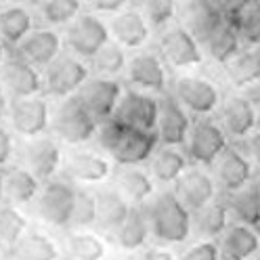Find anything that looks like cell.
<instances>
[{
	"label": "cell",
	"mask_w": 260,
	"mask_h": 260,
	"mask_svg": "<svg viewBox=\"0 0 260 260\" xmlns=\"http://www.w3.org/2000/svg\"><path fill=\"white\" fill-rule=\"evenodd\" d=\"M151 235L161 243H183L193 229L191 210L178 200L174 191H161L153 195L145 206Z\"/></svg>",
	"instance_id": "cell-2"
},
{
	"label": "cell",
	"mask_w": 260,
	"mask_h": 260,
	"mask_svg": "<svg viewBox=\"0 0 260 260\" xmlns=\"http://www.w3.org/2000/svg\"><path fill=\"white\" fill-rule=\"evenodd\" d=\"M183 17V25L200 40V44H204L206 38L224 21V15L216 9L212 0H187Z\"/></svg>",
	"instance_id": "cell-27"
},
{
	"label": "cell",
	"mask_w": 260,
	"mask_h": 260,
	"mask_svg": "<svg viewBox=\"0 0 260 260\" xmlns=\"http://www.w3.org/2000/svg\"><path fill=\"white\" fill-rule=\"evenodd\" d=\"M42 76H44V94L61 101L78 94V90L84 86V82L92 74L84 59H80L72 53H61L42 72Z\"/></svg>",
	"instance_id": "cell-6"
},
{
	"label": "cell",
	"mask_w": 260,
	"mask_h": 260,
	"mask_svg": "<svg viewBox=\"0 0 260 260\" xmlns=\"http://www.w3.org/2000/svg\"><path fill=\"white\" fill-rule=\"evenodd\" d=\"M229 147V135L220 122L206 118H195L185 143V153L195 166H214L216 159Z\"/></svg>",
	"instance_id": "cell-4"
},
{
	"label": "cell",
	"mask_w": 260,
	"mask_h": 260,
	"mask_svg": "<svg viewBox=\"0 0 260 260\" xmlns=\"http://www.w3.org/2000/svg\"><path fill=\"white\" fill-rule=\"evenodd\" d=\"M191 116L206 118L220 107V90L202 76H178L170 90Z\"/></svg>",
	"instance_id": "cell-10"
},
{
	"label": "cell",
	"mask_w": 260,
	"mask_h": 260,
	"mask_svg": "<svg viewBox=\"0 0 260 260\" xmlns=\"http://www.w3.org/2000/svg\"><path fill=\"white\" fill-rule=\"evenodd\" d=\"M65 246L74 260H103L105 241L88 231H74L65 239Z\"/></svg>",
	"instance_id": "cell-39"
},
{
	"label": "cell",
	"mask_w": 260,
	"mask_h": 260,
	"mask_svg": "<svg viewBox=\"0 0 260 260\" xmlns=\"http://www.w3.org/2000/svg\"><path fill=\"white\" fill-rule=\"evenodd\" d=\"M15 153V139L9 128L0 126V166H7Z\"/></svg>",
	"instance_id": "cell-46"
},
{
	"label": "cell",
	"mask_w": 260,
	"mask_h": 260,
	"mask_svg": "<svg viewBox=\"0 0 260 260\" xmlns=\"http://www.w3.org/2000/svg\"><path fill=\"white\" fill-rule=\"evenodd\" d=\"M84 9L96 15H116L133 5V0H82Z\"/></svg>",
	"instance_id": "cell-44"
},
{
	"label": "cell",
	"mask_w": 260,
	"mask_h": 260,
	"mask_svg": "<svg viewBox=\"0 0 260 260\" xmlns=\"http://www.w3.org/2000/svg\"><path fill=\"white\" fill-rule=\"evenodd\" d=\"M241 40L246 46H260V0H252V3L241 11L237 19H233Z\"/></svg>",
	"instance_id": "cell-42"
},
{
	"label": "cell",
	"mask_w": 260,
	"mask_h": 260,
	"mask_svg": "<svg viewBox=\"0 0 260 260\" xmlns=\"http://www.w3.org/2000/svg\"><path fill=\"white\" fill-rule=\"evenodd\" d=\"M9 260H17V258H9Z\"/></svg>",
	"instance_id": "cell-55"
},
{
	"label": "cell",
	"mask_w": 260,
	"mask_h": 260,
	"mask_svg": "<svg viewBox=\"0 0 260 260\" xmlns=\"http://www.w3.org/2000/svg\"><path fill=\"white\" fill-rule=\"evenodd\" d=\"M220 252L224 260H248L260 252V233L254 226L233 222L222 233Z\"/></svg>",
	"instance_id": "cell-26"
},
{
	"label": "cell",
	"mask_w": 260,
	"mask_h": 260,
	"mask_svg": "<svg viewBox=\"0 0 260 260\" xmlns=\"http://www.w3.org/2000/svg\"><path fill=\"white\" fill-rule=\"evenodd\" d=\"M229 218H231V212H229L226 202L214 200L206 208L193 212V229L204 239L222 237V233L229 229Z\"/></svg>",
	"instance_id": "cell-34"
},
{
	"label": "cell",
	"mask_w": 260,
	"mask_h": 260,
	"mask_svg": "<svg viewBox=\"0 0 260 260\" xmlns=\"http://www.w3.org/2000/svg\"><path fill=\"white\" fill-rule=\"evenodd\" d=\"M113 187H116L133 206H143L153 198L155 181L151 172L141 166H120L113 172Z\"/></svg>",
	"instance_id": "cell-23"
},
{
	"label": "cell",
	"mask_w": 260,
	"mask_h": 260,
	"mask_svg": "<svg viewBox=\"0 0 260 260\" xmlns=\"http://www.w3.org/2000/svg\"><path fill=\"white\" fill-rule=\"evenodd\" d=\"M65 172L72 181L84 183V185H94V183H103L111 176L113 166L109 155L101 151H72L65 164Z\"/></svg>",
	"instance_id": "cell-22"
},
{
	"label": "cell",
	"mask_w": 260,
	"mask_h": 260,
	"mask_svg": "<svg viewBox=\"0 0 260 260\" xmlns=\"http://www.w3.org/2000/svg\"><path fill=\"white\" fill-rule=\"evenodd\" d=\"M96 128H99V122L92 118V113L76 94L57 101L51 122L55 139L65 145H86L96 137Z\"/></svg>",
	"instance_id": "cell-3"
},
{
	"label": "cell",
	"mask_w": 260,
	"mask_h": 260,
	"mask_svg": "<svg viewBox=\"0 0 260 260\" xmlns=\"http://www.w3.org/2000/svg\"><path fill=\"white\" fill-rule=\"evenodd\" d=\"M226 206L237 222L260 229V181H252L239 191L229 193Z\"/></svg>",
	"instance_id": "cell-30"
},
{
	"label": "cell",
	"mask_w": 260,
	"mask_h": 260,
	"mask_svg": "<svg viewBox=\"0 0 260 260\" xmlns=\"http://www.w3.org/2000/svg\"><path fill=\"white\" fill-rule=\"evenodd\" d=\"M202 48L214 63L226 65L229 61H233L243 48H246V44H243V40H241V34H239L235 21L224 17V21L206 38Z\"/></svg>",
	"instance_id": "cell-24"
},
{
	"label": "cell",
	"mask_w": 260,
	"mask_h": 260,
	"mask_svg": "<svg viewBox=\"0 0 260 260\" xmlns=\"http://www.w3.org/2000/svg\"><path fill=\"white\" fill-rule=\"evenodd\" d=\"M9 107H11V96L7 88L0 84V122H5L9 118Z\"/></svg>",
	"instance_id": "cell-49"
},
{
	"label": "cell",
	"mask_w": 260,
	"mask_h": 260,
	"mask_svg": "<svg viewBox=\"0 0 260 260\" xmlns=\"http://www.w3.org/2000/svg\"><path fill=\"white\" fill-rule=\"evenodd\" d=\"M96 210H99L96 193L86 187H76V202H74L70 226L76 231H82V229H88V226L96 224Z\"/></svg>",
	"instance_id": "cell-40"
},
{
	"label": "cell",
	"mask_w": 260,
	"mask_h": 260,
	"mask_svg": "<svg viewBox=\"0 0 260 260\" xmlns=\"http://www.w3.org/2000/svg\"><path fill=\"white\" fill-rule=\"evenodd\" d=\"M159 116V96L151 92H143L137 88H124V94L116 107L113 118L130 128H141V130H153L157 126Z\"/></svg>",
	"instance_id": "cell-14"
},
{
	"label": "cell",
	"mask_w": 260,
	"mask_h": 260,
	"mask_svg": "<svg viewBox=\"0 0 260 260\" xmlns=\"http://www.w3.org/2000/svg\"><path fill=\"white\" fill-rule=\"evenodd\" d=\"M9 3H13V0H0V5H9Z\"/></svg>",
	"instance_id": "cell-53"
},
{
	"label": "cell",
	"mask_w": 260,
	"mask_h": 260,
	"mask_svg": "<svg viewBox=\"0 0 260 260\" xmlns=\"http://www.w3.org/2000/svg\"><path fill=\"white\" fill-rule=\"evenodd\" d=\"M139 9L153 29H166L176 15V0H139Z\"/></svg>",
	"instance_id": "cell-41"
},
{
	"label": "cell",
	"mask_w": 260,
	"mask_h": 260,
	"mask_svg": "<svg viewBox=\"0 0 260 260\" xmlns=\"http://www.w3.org/2000/svg\"><path fill=\"white\" fill-rule=\"evenodd\" d=\"M7 120L11 124V130L17 133L21 139H34L46 135V130H51L53 109L48 105L46 94L11 99Z\"/></svg>",
	"instance_id": "cell-7"
},
{
	"label": "cell",
	"mask_w": 260,
	"mask_h": 260,
	"mask_svg": "<svg viewBox=\"0 0 260 260\" xmlns=\"http://www.w3.org/2000/svg\"><path fill=\"white\" fill-rule=\"evenodd\" d=\"M216 178L204 168H189L174 183V193L193 214L216 200Z\"/></svg>",
	"instance_id": "cell-20"
},
{
	"label": "cell",
	"mask_w": 260,
	"mask_h": 260,
	"mask_svg": "<svg viewBox=\"0 0 260 260\" xmlns=\"http://www.w3.org/2000/svg\"><path fill=\"white\" fill-rule=\"evenodd\" d=\"M126 82L130 88H137L151 94L168 92V74L166 61L159 53L153 51H139L128 59L126 65Z\"/></svg>",
	"instance_id": "cell-12"
},
{
	"label": "cell",
	"mask_w": 260,
	"mask_h": 260,
	"mask_svg": "<svg viewBox=\"0 0 260 260\" xmlns=\"http://www.w3.org/2000/svg\"><path fill=\"white\" fill-rule=\"evenodd\" d=\"M137 260H176V258L166 248H147L137 256Z\"/></svg>",
	"instance_id": "cell-48"
},
{
	"label": "cell",
	"mask_w": 260,
	"mask_h": 260,
	"mask_svg": "<svg viewBox=\"0 0 260 260\" xmlns=\"http://www.w3.org/2000/svg\"><path fill=\"white\" fill-rule=\"evenodd\" d=\"M258 113L250 101V96L233 94L220 107V124L224 133L235 141H246L258 130Z\"/></svg>",
	"instance_id": "cell-21"
},
{
	"label": "cell",
	"mask_w": 260,
	"mask_h": 260,
	"mask_svg": "<svg viewBox=\"0 0 260 260\" xmlns=\"http://www.w3.org/2000/svg\"><path fill=\"white\" fill-rule=\"evenodd\" d=\"M254 161L239 145H229L226 151L216 159L214 178L216 185L229 195L254 181Z\"/></svg>",
	"instance_id": "cell-18"
},
{
	"label": "cell",
	"mask_w": 260,
	"mask_h": 260,
	"mask_svg": "<svg viewBox=\"0 0 260 260\" xmlns=\"http://www.w3.org/2000/svg\"><path fill=\"white\" fill-rule=\"evenodd\" d=\"M122 94H124V86L118 78L90 76L76 96L92 113V118L96 122H103L116 113Z\"/></svg>",
	"instance_id": "cell-13"
},
{
	"label": "cell",
	"mask_w": 260,
	"mask_h": 260,
	"mask_svg": "<svg viewBox=\"0 0 260 260\" xmlns=\"http://www.w3.org/2000/svg\"><path fill=\"white\" fill-rule=\"evenodd\" d=\"M181 260H222V252L218 243H214L212 239H204L189 248L181 256Z\"/></svg>",
	"instance_id": "cell-43"
},
{
	"label": "cell",
	"mask_w": 260,
	"mask_h": 260,
	"mask_svg": "<svg viewBox=\"0 0 260 260\" xmlns=\"http://www.w3.org/2000/svg\"><path fill=\"white\" fill-rule=\"evenodd\" d=\"M229 82L235 88H252L260 82V46H246L224 65Z\"/></svg>",
	"instance_id": "cell-33"
},
{
	"label": "cell",
	"mask_w": 260,
	"mask_h": 260,
	"mask_svg": "<svg viewBox=\"0 0 260 260\" xmlns=\"http://www.w3.org/2000/svg\"><path fill=\"white\" fill-rule=\"evenodd\" d=\"M3 178H5V202L13 206L31 204L38 198L40 187H42V181H38L21 164L9 166L7 170H3Z\"/></svg>",
	"instance_id": "cell-29"
},
{
	"label": "cell",
	"mask_w": 260,
	"mask_h": 260,
	"mask_svg": "<svg viewBox=\"0 0 260 260\" xmlns=\"http://www.w3.org/2000/svg\"><path fill=\"white\" fill-rule=\"evenodd\" d=\"M13 53H17L21 59L44 72L63 53V38L55 27L38 25L19 42V46Z\"/></svg>",
	"instance_id": "cell-17"
},
{
	"label": "cell",
	"mask_w": 260,
	"mask_h": 260,
	"mask_svg": "<svg viewBox=\"0 0 260 260\" xmlns=\"http://www.w3.org/2000/svg\"><path fill=\"white\" fill-rule=\"evenodd\" d=\"M248 260H260V254H256V256H252V258H248Z\"/></svg>",
	"instance_id": "cell-54"
},
{
	"label": "cell",
	"mask_w": 260,
	"mask_h": 260,
	"mask_svg": "<svg viewBox=\"0 0 260 260\" xmlns=\"http://www.w3.org/2000/svg\"><path fill=\"white\" fill-rule=\"evenodd\" d=\"M109 40H111L109 23L103 21L92 11H82L65 27L63 34V44L68 48V53L84 61H90Z\"/></svg>",
	"instance_id": "cell-5"
},
{
	"label": "cell",
	"mask_w": 260,
	"mask_h": 260,
	"mask_svg": "<svg viewBox=\"0 0 260 260\" xmlns=\"http://www.w3.org/2000/svg\"><path fill=\"white\" fill-rule=\"evenodd\" d=\"M34 27V13L25 5L9 3L0 9V42L11 51H15Z\"/></svg>",
	"instance_id": "cell-25"
},
{
	"label": "cell",
	"mask_w": 260,
	"mask_h": 260,
	"mask_svg": "<svg viewBox=\"0 0 260 260\" xmlns=\"http://www.w3.org/2000/svg\"><path fill=\"white\" fill-rule=\"evenodd\" d=\"M36 3H38V0H36Z\"/></svg>",
	"instance_id": "cell-57"
},
{
	"label": "cell",
	"mask_w": 260,
	"mask_h": 260,
	"mask_svg": "<svg viewBox=\"0 0 260 260\" xmlns=\"http://www.w3.org/2000/svg\"><path fill=\"white\" fill-rule=\"evenodd\" d=\"M13 258L17 260H57V243L42 231H27L21 241L13 248Z\"/></svg>",
	"instance_id": "cell-36"
},
{
	"label": "cell",
	"mask_w": 260,
	"mask_h": 260,
	"mask_svg": "<svg viewBox=\"0 0 260 260\" xmlns=\"http://www.w3.org/2000/svg\"><path fill=\"white\" fill-rule=\"evenodd\" d=\"M128 55L126 48L118 44L116 40H109L99 53L90 59V72L94 76H105V78H118L120 74L126 72L128 65Z\"/></svg>",
	"instance_id": "cell-37"
},
{
	"label": "cell",
	"mask_w": 260,
	"mask_h": 260,
	"mask_svg": "<svg viewBox=\"0 0 260 260\" xmlns=\"http://www.w3.org/2000/svg\"><path fill=\"white\" fill-rule=\"evenodd\" d=\"M34 202L36 212L44 222L53 226H70L76 202V187L65 178H51V181L42 183Z\"/></svg>",
	"instance_id": "cell-9"
},
{
	"label": "cell",
	"mask_w": 260,
	"mask_h": 260,
	"mask_svg": "<svg viewBox=\"0 0 260 260\" xmlns=\"http://www.w3.org/2000/svg\"><path fill=\"white\" fill-rule=\"evenodd\" d=\"M5 59H7V46L0 42V70H3V65H5Z\"/></svg>",
	"instance_id": "cell-51"
},
{
	"label": "cell",
	"mask_w": 260,
	"mask_h": 260,
	"mask_svg": "<svg viewBox=\"0 0 260 260\" xmlns=\"http://www.w3.org/2000/svg\"><path fill=\"white\" fill-rule=\"evenodd\" d=\"M157 48L166 65L174 70H191L204 61V48L183 23H172L161 29Z\"/></svg>",
	"instance_id": "cell-8"
},
{
	"label": "cell",
	"mask_w": 260,
	"mask_h": 260,
	"mask_svg": "<svg viewBox=\"0 0 260 260\" xmlns=\"http://www.w3.org/2000/svg\"><path fill=\"white\" fill-rule=\"evenodd\" d=\"M212 3L216 5V9L224 15L226 19H237L241 11L246 9L252 0H212Z\"/></svg>",
	"instance_id": "cell-45"
},
{
	"label": "cell",
	"mask_w": 260,
	"mask_h": 260,
	"mask_svg": "<svg viewBox=\"0 0 260 260\" xmlns=\"http://www.w3.org/2000/svg\"><path fill=\"white\" fill-rule=\"evenodd\" d=\"M61 141L48 135H40L34 139H23L19 147V161L27 168L38 181H51L55 178L59 166H61Z\"/></svg>",
	"instance_id": "cell-11"
},
{
	"label": "cell",
	"mask_w": 260,
	"mask_h": 260,
	"mask_svg": "<svg viewBox=\"0 0 260 260\" xmlns=\"http://www.w3.org/2000/svg\"><path fill=\"white\" fill-rule=\"evenodd\" d=\"M96 204H99V210H96V224H99L103 231H111V233L126 220L130 210H133V204H130L116 187L103 189L96 193Z\"/></svg>",
	"instance_id": "cell-31"
},
{
	"label": "cell",
	"mask_w": 260,
	"mask_h": 260,
	"mask_svg": "<svg viewBox=\"0 0 260 260\" xmlns=\"http://www.w3.org/2000/svg\"><path fill=\"white\" fill-rule=\"evenodd\" d=\"M0 84L7 88L11 99H23L44 92V76L17 53H11L0 70Z\"/></svg>",
	"instance_id": "cell-16"
},
{
	"label": "cell",
	"mask_w": 260,
	"mask_h": 260,
	"mask_svg": "<svg viewBox=\"0 0 260 260\" xmlns=\"http://www.w3.org/2000/svg\"><path fill=\"white\" fill-rule=\"evenodd\" d=\"M258 233H260V229H258Z\"/></svg>",
	"instance_id": "cell-56"
},
{
	"label": "cell",
	"mask_w": 260,
	"mask_h": 260,
	"mask_svg": "<svg viewBox=\"0 0 260 260\" xmlns=\"http://www.w3.org/2000/svg\"><path fill=\"white\" fill-rule=\"evenodd\" d=\"M189 170V157L183 147L159 145L153 157L149 159V172L155 183L172 185Z\"/></svg>",
	"instance_id": "cell-28"
},
{
	"label": "cell",
	"mask_w": 260,
	"mask_h": 260,
	"mask_svg": "<svg viewBox=\"0 0 260 260\" xmlns=\"http://www.w3.org/2000/svg\"><path fill=\"white\" fill-rule=\"evenodd\" d=\"M27 233V218L21 210L13 204H0V243L7 248H15Z\"/></svg>",
	"instance_id": "cell-38"
},
{
	"label": "cell",
	"mask_w": 260,
	"mask_h": 260,
	"mask_svg": "<svg viewBox=\"0 0 260 260\" xmlns=\"http://www.w3.org/2000/svg\"><path fill=\"white\" fill-rule=\"evenodd\" d=\"M243 149L248 151V155L252 157V161L256 166H260V128L256 130L254 135H250L246 139V145H243Z\"/></svg>",
	"instance_id": "cell-47"
},
{
	"label": "cell",
	"mask_w": 260,
	"mask_h": 260,
	"mask_svg": "<svg viewBox=\"0 0 260 260\" xmlns=\"http://www.w3.org/2000/svg\"><path fill=\"white\" fill-rule=\"evenodd\" d=\"M248 96H250V101H252V105H254V109L258 113V120H260V82L256 86H252V90H250Z\"/></svg>",
	"instance_id": "cell-50"
},
{
	"label": "cell",
	"mask_w": 260,
	"mask_h": 260,
	"mask_svg": "<svg viewBox=\"0 0 260 260\" xmlns=\"http://www.w3.org/2000/svg\"><path fill=\"white\" fill-rule=\"evenodd\" d=\"M191 124H193L191 113L176 101V96L172 92L159 94V116H157V126H155L159 145L185 147Z\"/></svg>",
	"instance_id": "cell-15"
},
{
	"label": "cell",
	"mask_w": 260,
	"mask_h": 260,
	"mask_svg": "<svg viewBox=\"0 0 260 260\" xmlns=\"http://www.w3.org/2000/svg\"><path fill=\"white\" fill-rule=\"evenodd\" d=\"M82 11V0H38L36 7V15L46 27H68Z\"/></svg>",
	"instance_id": "cell-35"
},
{
	"label": "cell",
	"mask_w": 260,
	"mask_h": 260,
	"mask_svg": "<svg viewBox=\"0 0 260 260\" xmlns=\"http://www.w3.org/2000/svg\"><path fill=\"white\" fill-rule=\"evenodd\" d=\"M109 34L111 40H116L118 44H122L126 51L128 48H143L151 38V25L147 21V17L143 15L141 9H133L128 7L116 15L109 17Z\"/></svg>",
	"instance_id": "cell-19"
},
{
	"label": "cell",
	"mask_w": 260,
	"mask_h": 260,
	"mask_svg": "<svg viewBox=\"0 0 260 260\" xmlns=\"http://www.w3.org/2000/svg\"><path fill=\"white\" fill-rule=\"evenodd\" d=\"M151 235V226H149V218H147V212L145 208L141 206H133L130 214L126 216V220L113 231V239L116 243L122 248V250H139L147 243Z\"/></svg>",
	"instance_id": "cell-32"
},
{
	"label": "cell",
	"mask_w": 260,
	"mask_h": 260,
	"mask_svg": "<svg viewBox=\"0 0 260 260\" xmlns=\"http://www.w3.org/2000/svg\"><path fill=\"white\" fill-rule=\"evenodd\" d=\"M5 202V178H3V172H0V204Z\"/></svg>",
	"instance_id": "cell-52"
},
{
	"label": "cell",
	"mask_w": 260,
	"mask_h": 260,
	"mask_svg": "<svg viewBox=\"0 0 260 260\" xmlns=\"http://www.w3.org/2000/svg\"><path fill=\"white\" fill-rule=\"evenodd\" d=\"M94 139L118 166H141L149 161L159 147V139L153 130L124 126L113 116L99 122Z\"/></svg>",
	"instance_id": "cell-1"
}]
</instances>
